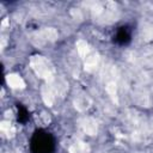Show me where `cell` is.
Instances as JSON below:
<instances>
[{
  "instance_id": "obj_1",
  "label": "cell",
  "mask_w": 153,
  "mask_h": 153,
  "mask_svg": "<svg viewBox=\"0 0 153 153\" xmlns=\"http://www.w3.org/2000/svg\"><path fill=\"white\" fill-rule=\"evenodd\" d=\"M32 66H33V69L36 71V73L41 78H44L47 80L53 79V69L49 66V62L45 59H43L42 56H35L32 59Z\"/></svg>"
},
{
  "instance_id": "obj_2",
  "label": "cell",
  "mask_w": 153,
  "mask_h": 153,
  "mask_svg": "<svg viewBox=\"0 0 153 153\" xmlns=\"http://www.w3.org/2000/svg\"><path fill=\"white\" fill-rule=\"evenodd\" d=\"M81 127H82L84 131L90 135H94L97 133V123L92 118H84L81 121Z\"/></svg>"
},
{
  "instance_id": "obj_3",
  "label": "cell",
  "mask_w": 153,
  "mask_h": 153,
  "mask_svg": "<svg viewBox=\"0 0 153 153\" xmlns=\"http://www.w3.org/2000/svg\"><path fill=\"white\" fill-rule=\"evenodd\" d=\"M7 82L12 86V87H24L25 84L23 81V79L16 74H11L7 76Z\"/></svg>"
},
{
  "instance_id": "obj_4",
  "label": "cell",
  "mask_w": 153,
  "mask_h": 153,
  "mask_svg": "<svg viewBox=\"0 0 153 153\" xmlns=\"http://www.w3.org/2000/svg\"><path fill=\"white\" fill-rule=\"evenodd\" d=\"M97 63H98V57H97L94 54L87 55L86 61H85V68H86L87 71H93V69L96 68Z\"/></svg>"
},
{
  "instance_id": "obj_5",
  "label": "cell",
  "mask_w": 153,
  "mask_h": 153,
  "mask_svg": "<svg viewBox=\"0 0 153 153\" xmlns=\"http://www.w3.org/2000/svg\"><path fill=\"white\" fill-rule=\"evenodd\" d=\"M88 105H90V99L87 98V97H79L76 100H75V108L78 109V110H85V109H87L88 108Z\"/></svg>"
},
{
  "instance_id": "obj_6",
  "label": "cell",
  "mask_w": 153,
  "mask_h": 153,
  "mask_svg": "<svg viewBox=\"0 0 153 153\" xmlns=\"http://www.w3.org/2000/svg\"><path fill=\"white\" fill-rule=\"evenodd\" d=\"M87 151V146L84 142H75L69 147L71 153H85Z\"/></svg>"
},
{
  "instance_id": "obj_7",
  "label": "cell",
  "mask_w": 153,
  "mask_h": 153,
  "mask_svg": "<svg viewBox=\"0 0 153 153\" xmlns=\"http://www.w3.org/2000/svg\"><path fill=\"white\" fill-rule=\"evenodd\" d=\"M76 49H78V53L81 55V56H87L88 55V45L86 42L84 41H79L76 43Z\"/></svg>"
},
{
  "instance_id": "obj_8",
  "label": "cell",
  "mask_w": 153,
  "mask_h": 153,
  "mask_svg": "<svg viewBox=\"0 0 153 153\" xmlns=\"http://www.w3.org/2000/svg\"><path fill=\"white\" fill-rule=\"evenodd\" d=\"M43 99H44L45 104H48V105H51L53 104L54 96H53V92H51L50 88H48V87H44L43 88Z\"/></svg>"
},
{
  "instance_id": "obj_9",
  "label": "cell",
  "mask_w": 153,
  "mask_h": 153,
  "mask_svg": "<svg viewBox=\"0 0 153 153\" xmlns=\"http://www.w3.org/2000/svg\"><path fill=\"white\" fill-rule=\"evenodd\" d=\"M106 91L112 98H116V85H115V82H109L108 86H106Z\"/></svg>"
}]
</instances>
